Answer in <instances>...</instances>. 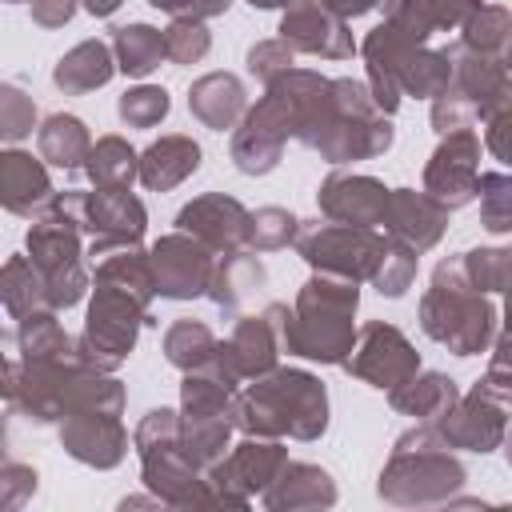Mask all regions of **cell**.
Here are the masks:
<instances>
[{
  "label": "cell",
  "mask_w": 512,
  "mask_h": 512,
  "mask_svg": "<svg viewBox=\"0 0 512 512\" xmlns=\"http://www.w3.org/2000/svg\"><path fill=\"white\" fill-rule=\"evenodd\" d=\"M244 224H248V208L224 192H204V196L188 200L176 216V228L188 232L192 240H200L204 248H212L216 256L244 248Z\"/></svg>",
  "instance_id": "obj_21"
},
{
  "label": "cell",
  "mask_w": 512,
  "mask_h": 512,
  "mask_svg": "<svg viewBox=\"0 0 512 512\" xmlns=\"http://www.w3.org/2000/svg\"><path fill=\"white\" fill-rule=\"evenodd\" d=\"M356 308H360V288L356 280L316 272L300 292L296 304H268L264 312L276 324L280 352L320 360V364H344L356 340Z\"/></svg>",
  "instance_id": "obj_2"
},
{
  "label": "cell",
  "mask_w": 512,
  "mask_h": 512,
  "mask_svg": "<svg viewBox=\"0 0 512 512\" xmlns=\"http://www.w3.org/2000/svg\"><path fill=\"white\" fill-rule=\"evenodd\" d=\"M476 180H480V140L472 128L444 132L436 152L424 164V192L440 200L444 208H464L476 200Z\"/></svg>",
  "instance_id": "obj_17"
},
{
  "label": "cell",
  "mask_w": 512,
  "mask_h": 512,
  "mask_svg": "<svg viewBox=\"0 0 512 512\" xmlns=\"http://www.w3.org/2000/svg\"><path fill=\"white\" fill-rule=\"evenodd\" d=\"M508 36H512V20H508V8H500V4H480L460 24V44L480 56L508 60Z\"/></svg>",
  "instance_id": "obj_38"
},
{
  "label": "cell",
  "mask_w": 512,
  "mask_h": 512,
  "mask_svg": "<svg viewBox=\"0 0 512 512\" xmlns=\"http://www.w3.org/2000/svg\"><path fill=\"white\" fill-rule=\"evenodd\" d=\"M384 236L408 244L412 252H428L440 244L444 228H448V208L440 200H432L428 192L416 188H388V204H384Z\"/></svg>",
  "instance_id": "obj_23"
},
{
  "label": "cell",
  "mask_w": 512,
  "mask_h": 512,
  "mask_svg": "<svg viewBox=\"0 0 512 512\" xmlns=\"http://www.w3.org/2000/svg\"><path fill=\"white\" fill-rule=\"evenodd\" d=\"M232 428L244 436L316 440L328 428V392L312 372L268 368L232 396Z\"/></svg>",
  "instance_id": "obj_3"
},
{
  "label": "cell",
  "mask_w": 512,
  "mask_h": 512,
  "mask_svg": "<svg viewBox=\"0 0 512 512\" xmlns=\"http://www.w3.org/2000/svg\"><path fill=\"white\" fill-rule=\"evenodd\" d=\"M288 136H292L288 104L272 88H264V96L252 108H244V116L236 120V132H232V164L244 176H264V172H272L280 164Z\"/></svg>",
  "instance_id": "obj_13"
},
{
  "label": "cell",
  "mask_w": 512,
  "mask_h": 512,
  "mask_svg": "<svg viewBox=\"0 0 512 512\" xmlns=\"http://www.w3.org/2000/svg\"><path fill=\"white\" fill-rule=\"evenodd\" d=\"M504 412H508V388L492 380H476V388L456 396L452 408L436 420V432L444 436L448 448L492 452L504 440Z\"/></svg>",
  "instance_id": "obj_12"
},
{
  "label": "cell",
  "mask_w": 512,
  "mask_h": 512,
  "mask_svg": "<svg viewBox=\"0 0 512 512\" xmlns=\"http://www.w3.org/2000/svg\"><path fill=\"white\" fill-rule=\"evenodd\" d=\"M40 308H48L40 272L32 268L28 256H8L0 264V316L16 324V320H24L28 312H40Z\"/></svg>",
  "instance_id": "obj_34"
},
{
  "label": "cell",
  "mask_w": 512,
  "mask_h": 512,
  "mask_svg": "<svg viewBox=\"0 0 512 512\" xmlns=\"http://www.w3.org/2000/svg\"><path fill=\"white\" fill-rule=\"evenodd\" d=\"M464 484L460 460L448 452L436 424H416L392 444V456L380 472V496L388 504H444Z\"/></svg>",
  "instance_id": "obj_7"
},
{
  "label": "cell",
  "mask_w": 512,
  "mask_h": 512,
  "mask_svg": "<svg viewBox=\"0 0 512 512\" xmlns=\"http://www.w3.org/2000/svg\"><path fill=\"white\" fill-rule=\"evenodd\" d=\"M444 52H448V64H452L448 88L460 92V96L472 104L476 120H488L492 112L508 108V92H512V84H508V60H500V56H480V52L464 48L460 40L448 44Z\"/></svg>",
  "instance_id": "obj_19"
},
{
  "label": "cell",
  "mask_w": 512,
  "mask_h": 512,
  "mask_svg": "<svg viewBox=\"0 0 512 512\" xmlns=\"http://www.w3.org/2000/svg\"><path fill=\"white\" fill-rule=\"evenodd\" d=\"M148 308H152V304L136 300L132 292L96 280L84 332L76 336L80 360L92 364V368H100V372H116V368L132 356L140 328L152 324V312H148Z\"/></svg>",
  "instance_id": "obj_9"
},
{
  "label": "cell",
  "mask_w": 512,
  "mask_h": 512,
  "mask_svg": "<svg viewBox=\"0 0 512 512\" xmlns=\"http://www.w3.org/2000/svg\"><path fill=\"white\" fill-rule=\"evenodd\" d=\"M252 8H288V0H248Z\"/></svg>",
  "instance_id": "obj_56"
},
{
  "label": "cell",
  "mask_w": 512,
  "mask_h": 512,
  "mask_svg": "<svg viewBox=\"0 0 512 512\" xmlns=\"http://www.w3.org/2000/svg\"><path fill=\"white\" fill-rule=\"evenodd\" d=\"M476 196H480V224L488 232L504 236L512 228V180H508V172H480Z\"/></svg>",
  "instance_id": "obj_44"
},
{
  "label": "cell",
  "mask_w": 512,
  "mask_h": 512,
  "mask_svg": "<svg viewBox=\"0 0 512 512\" xmlns=\"http://www.w3.org/2000/svg\"><path fill=\"white\" fill-rule=\"evenodd\" d=\"M420 328L456 356H476L496 336V304L460 276V260H440L420 300Z\"/></svg>",
  "instance_id": "obj_6"
},
{
  "label": "cell",
  "mask_w": 512,
  "mask_h": 512,
  "mask_svg": "<svg viewBox=\"0 0 512 512\" xmlns=\"http://www.w3.org/2000/svg\"><path fill=\"white\" fill-rule=\"evenodd\" d=\"M0 464H4V448H0Z\"/></svg>",
  "instance_id": "obj_57"
},
{
  "label": "cell",
  "mask_w": 512,
  "mask_h": 512,
  "mask_svg": "<svg viewBox=\"0 0 512 512\" xmlns=\"http://www.w3.org/2000/svg\"><path fill=\"white\" fill-rule=\"evenodd\" d=\"M244 108H248V92L232 72H208L188 88V112L212 132L236 128Z\"/></svg>",
  "instance_id": "obj_28"
},
{
  "label": "cell",
  "mask_w": 512,
  "mask_h": 512,
  "mask_svg": "<svg viewBox=\"0 0 512 512\" xmlns=\"http://www.w3.org/2000/svg\"><path fill=\"white\" fill-rule=\"evenodd\" d=\"M280 40L292 52H308L324 60H348L356 52L348 20L328 12L320 0H288L284 20H280Z\"/></svg>",
  "instance_id": "obj_18"
},
{
  "label": "cell",
  "mask_w": 512,
  "mask_h": 512,
  "mask_svg": "<svg viewBox=\"0 0 512 512\" xmlns=\"http://www.w3.org/2000/svg\"><path fill=\"white\" fill-rule=\"evenodd\" d=\"M196 168H200V144L192 136H180V132L152 140L136 156V176L148 192H168V188L184 184Z\"/></svg>",
  "instance_id": "obj_27"
},
{
  "label": "cell",
  "mask_w": 512,
  "mask_h": 512,
  "mask_svg": "<svg viewBox=\"0 0 512 512\" xmlns=\"http://www.w3.org/2000/svg\"><path fill=\"white\" fill-rule=\"evenodd\" d=\"M484 124H488V148H492V156H496V160H504V156H508V148H504V132H508V108L492 112Z\"/></svg>",
  "instance_id": "obj_52"
},
{
  "label": "cell",
  "mask_w": 512,
  "mask_h": 512,
  "mask_svg": "<svg viewBox=\"0 0 512 512\" xmlns=\"http://www.w3.org/2000/svg\"><path fill=\"white\" fill-rule=\"evenodd\" d=\"M148 264H152L156 296H164V300H192V296L208 292L216 252L204 248L200 240H192L188 232H172V236H160L148 248Z\"/></svg>",
  "instance_id": "obj_16"
},
{
  "label": "cell",
  "mask_w": 512,
  "mask_h": 512,
  "mask_svg": "<svg viewBox=\"0 0 512 512\" xmlns=\"http://www.w3.org/2000/svg\"><path fill=\"white\" fill-rule=\"evenodd\" d=\"M36 148H40V160H48L52 168L76 172V168H84V156L92 148V136H88V128H84L80 116L56 112V116H48L36 128Z\"/></svg>",
  "instance_id": "obj_33"
},
{
  "label": "cell",
  "mask_w": 512,
  "mask_h": 512,
  "mask_svg": "<svg viewBox=\"0 0 512 512\" xmlns=\"http://www.w3.org/2000/svg\"><path fill=\"white\" fill-rule=\"evenodd\" d=\"M264 88H272L288 104L292 136L320 152V160L328 164L372 160L392 148V124L372 104L364 80H328L308 68H288Z\"/></svg>",
  "instance_id": "obj_1"
},
{
  "label": "cell",
  "mask_w": 512,
  "mask_h": 512,
  "mask_svg": "<svg viewBox=\"0 0 512 512\" xmlns=\"http://www.w3.org/2000/svg\"><path fill=\"white\" fill-rule=\"evenodd\" d=\"M260 504L272 512H296V508H328L336 504V484L324 468L304 464V460H284L276 480L260 492Z\"/></svg>",
  "instance_id": "obj_26"
},
{
  "label": "cell",
  "mask_w": 512,
  "mask_h": 512,
  "mask_svg": "<svg viewBox=\"0 0 512 512\" xmlns=\"http://www.w3.org/2000/svg\"><path fill=\"white\" fill-rule=\"evenodd\" d=\"M168 108H172V100H168V92L160 84H136L116 104V112H120V120L128 128H156L168 116Z\"/></svg>",
  "instance_id": "obj_45"
},
{
  "label": "cell",
  "mask_w": 512,
  "mask_h": 512,
  "mask_svg": "<svg viewBox=\"0 0 512 512\" xmlns=\"http://www.w3.org/2000/svg\"><path fill=\"white\" fill-rule=\"evenodd\" d=\"M344 372H352L356 380L372 384V388H396L400 380H408L412 372H420V352L408 344V336L396 324L372 320L356 332L352 352L340 364Z\"/></svg>",
  "instance_id": "obj_14"
},
{
  "label": "cell",
  "mask_w": 512,
  "mask_h": 512,
  "mask_svg": "<svg viewBox=\"0 0 512 512\" xmlns=\"http://www.w3.org/2000/svg\"><path fill=\"white\" fill-rule=\"evenodd\" d=\"M316 204H320L324 220H332V224L380 228V220H384V204H388V188H384L376 176L332 172V176L320 184Z\"/></svg>",
  "instance_id": "obj_22"
},
{
  "label": "cell",
  "mask_w": 512,
  "mask_h": 512,
  "mask_svg": "<svg viewBox=\"0 0 512 512\" xmlns=\"http://www.w3.org/2000/svg\"><path fill=\"white\" fill-rule=\"evenodd\" d=\"M152 8H164L172 16H192V20H212V16H224L232 0H148Z\"/></svg>",
  "instance_id": "obj_50"
},
{
  "label": "cell",
  "mask_w": 512,
  "mask_h": 512,
  "mask_svg": "<svg viewBox=\"0 0 512 512\" xmlns=\"http://www.w3.org/2000/svg\"><path fill=\"white\" fill-rule=\"evenodd\" d=\"M484 0H420L432 32H444V28H460Z\"/></svg>",
  "instance_id": "obj_49"
},
{
  "label": "cell",
  "mask_w": 512,
  "mask_h": 512,
  "mask_svg": "<svg viewBox=\"0 0 512 512\" xmlns=\"http://www.w3.org/2000/svg\"><path fill=\"white\" fill-rule=\"evenodd\" d=\"M456 380H448L444 372H412L408 380H400L396 388H388V404L404 416H412L416 424H436L452 400H456Z\"/></svg>",
  "instance_id": "obj_29"
},
{
  "label": "cell",
  "mask_w": 512,
  "mask_h": 512,
  "mask_svg": "<svg viewBox=\"0 0 512 512\" xmlns=\"http://www.w3.org/2000/svg\"><path fill=\"white\" fill-rule=\"evenodd\" d=\"M216 356L228 364V372L244 384L264 376L268 368H276L280 356V340H276V324L272 316H240L228 340H216Z\"/></svg>",
  "instance_id": "obj_24"
},
{
  "label": "cell",
  "mask_w": 512,
  "mask_h": 512,
  "mask_svg": "<svg viewBox=\"0 0 512 512\" xmlns=\"http://www.w3.org/2000/svg\"><path fill=\"white\" fill-rule=\"evenodd\" d=\"M16 352H20V364H44V360L80 356L76 340L56 320V308H40V312H28L24 320H16Z\"/></svg>",
  "instance_id": "obj_32"
},
{
  "label": "cell",
  "mask_w": 512,
  "mask_h": 512,
  "mask_svg": "<svg viewBox=\"0 0 512 512\" xmlns=\"http://www.w3.org/2000/svg\"><path fill=\"white\" fill-rule=\"evenodd\" d=\"M296 252L304 256V264H312V272H328V276H344V280H368L388 236H380L376 228H356V224H300L296 228Z\"/></svg>",
  "instance_id": "obj_10"
},
{
  "label": "cell",
  "mask_w": 512,
  "mask_h": 512,
  "mask_svg": "<svg viewBox=\"0 0 512 512\" xmlns=\"http://www.w3.org/2000/svg\"><path fill=\"white\" fill-rule=\"evenodd\" d=\"M320 4H324L328 12H336V16L348 20V16H364V12H372L380 0H320Z\"/></svg>",
  "instance_id": "obj_53"
},
{
  "label": "cell",
  "mask_w": 512,
  "mask_h": 512,
  "mask_svg": "<svg viewBox=\"0 0 512 512\" xmlns=\"http://www.w3.org/2000/svg\"><path fill=\"white\" fill-rule=\"evenodd\" d=\"M28 4H32V20L40 28H60V24L72 20V12H76L80 0H28Z\"/></svg>",
  "instance_id": "obj_51"
},
{
  "label": "cell",
  "mask_w": 512,
  "mask_h": 512,
  "mask_svg": "<svg viewBox=\"0 0 512 512\" xmlns=\"http://www.w3.org/2000/svg\"><path fill=\"white\" fill-rule=\"evenodd\" d=\"M36 468L20 464V460H4L0 464V508H20L32 500L36 492Z\"/></svg>",
  "instance_id": "obj_48"
},
{
  "label": "cell",
  "mask_w": 512,
  "mask_h": 512,
  "mask_svg": "<svg viewBox=\"0 0 512 512\" xmlns=\"http://www.w3.org/2000/svg\"><path fill=\"white\" fill-rule=\"evenodd\" d=\"M60 444L72 460L88 468H116L128 452V432L116 412L80 408V412L60 416Z\"/></svg>",
  "instance_id": "obj_20"
},
{
  "label": "cell",
  "mask_w": 512,
  "mask_h": 512,
  "mask_svg": "<svg viewBox=\"0 0 512 512\" xmlns=\"http://www.w3.org/2000/svg\"><path fill=\"white\" fill-rule=\"evenodd\" d=\"M456 260H460V276L476 292L496 296V292L508 288V276H512V252L508 248H472V252H464Z\"/></svg>",
  "instance_id": "obj_41"
},
{
  "label": "cell",
  "mask_w": 512,
  "mask_h": 512,
  "mask_svg": "<svg viewBox=\"0 0 512 512\" xmlns=\"http://www.w3.org/2000/svg\"><path fill=\"white\" fill-rule=\"evenodd\" d=\"M364 64H368V92H372V104L392 116L400 108V96H440L452 80V64H448V52L440 48H428L412 36H404L400 28L392 24H376L364 44Z\"/></svg>",
  "instance_id": "obj_4"
},
{
  "label": "cell",
  "mask_w": 512,
  "mask_h": 512,
  "mask_svg": "<svg viewBox=\"0 0 512 512\" xmlns=\"http://www.w3.org/2000/svg\"><path fill=\"white\" fill-rule=\"evenodd\" d=\"M112 60H116V68L124 76L144 80L164 60V32L152 28V24H124V28H116V36H112Z\"/></svg>",
  "instance_id": "obj_35"
},
{
  "label": "cell",
  "mask_w": 512,
  "mask_h": 512,
  "mask_svg": "<svg viewBox=\"0 0 512 512\" xmlns=\"http://www.w3.org/2000/svg\"><path fill=\"white\" fill-rule=\"evenodd\" d=\"M296 60V52L284 44V40H260L248 48V72L260 80V84H272L280 72H288Z\"/></svg>",
  "instance_id": "obj_47"
},
{
  "label": "cell",
  "mask_w": 512,
  "mask_h": 512,
  "mask_svg": "<svg viewBox=\"0 0 512 512\" xmlns=\"http://www.w3.org/2000/svg\"><path fill=\"white\" fill-rule=\"evenodd\" d=\"M132 444L140 452V476L156 492L160 504H172V508H212L204 472L196 464H188V456L180 452V412L152 408L136 424Z\"/></svg>",
  "instance_id": "obj_8"
},
{
  "label": "cell",
  "mask_w": 512,
  "mask_h": 512,
  "mask_svg": "<svg viewBox=\"0 0 512 512\" xmlns=\"http://www.w3.org/2000/svg\"><path fill=\"white\" fill-rule=\"evenodd\" d=\"M84 4V12H92V16H112L124 0H80Z\"/></svg>",
  "instance_id": "obj_55"
},
{
  "label": "cell",
  "mask_w": 512,
  "mask_h": 512,
  "mask_svg": "<svg viewBox=\"0 0 512 512\" xmlns=\"http://www.w3.org/2000/svg\"><path fill=\"white\" fill-rule=\"evenodd\" d=\"M80 228L88 232V256H104L120 244H140L148 212L128 188H96L80 196Z\"/></svg>",
  "instance_id": "obj_15"
},
{
  "label": "cell",
  "mask_w": 512,
  "mask_h": 512,
  "mask_svg": "<svg viewBox=\"0 0 512 512\" xmlns=\"http://www.w3.org/2000/svg\"><path fill=\"white\" fill-rule=\"evenodd\" d=\"M228 440H232V412H220V416H180V452L200 472L212 460L224 456Z\"/></svg>",
  "instance_id": "obj_36"
},
{
  "label": "cell",
  "mask_w": 512,
  "mask_h": 512,
  "mask_svg": "<svg viewBox=\"0 0 512 512\" xmlns=\"http://www.w3.org/2000/svg\"><path fill=\"white\" fill-rule=\"evenodd\" d=\"M80 196L84 192H52L48 208L32 220L28 240H24V256L32 260V268L44 280V296L48 308H72L84 300L88 288V272H84V248H80Z\"/></svg>",
  "instance_id": "obj_5"
},
{
  "label": "cell",
  "mask_w": 512,
  "mask_h": 512,
  "mask_svg": "<svg viewBox=\"0 0 512 512\" xmlns=\"http://www.w3.org/2000/svg\"><path fill=\"white\" fill-rule=\"evenodd\" d=\"M288 448L272 436H244L240 444H232V452H224L220 460H212L204 468V484L212 504L220 508H248L252 496H260L276 472L284 468Z\"/></svg>",
  "instance_id": "obj_11"
},
{
  "label": "cell",
  "mask_w": 512,
  "mask_h": 512,
  "mask_svg": "<svg viewBox=\"0 0 512 512\" xmlns=\"http://www.w3.org/2000/svg\"><path fill=\"white\" fill-rule=\"evenodd\" d=\"M116 72V60H112V48L104 40H80L76 48H68L60 56V64L52 68V80L60 92L68 96H80V92H92V88H104Z\"/></svg>",
  "instance_id": "obj_31"
},
{
  "label": "cell",
  "mask_w": 512,
  "mask_h": 512,
  "mask_svg": "<svg viewBox=\"0 0 512 512\" xmlns=\"http://www.w3.org/2000/svg\"><path fill=\"white\" fill-rule=\"evenodd\" d=\"M212 352H216V336H212V328L200 324V320H176V324L164 332V356H168V364L180 368V372H192V368L208 364Z\"/></svg>",
  "instance_id": "obj_39"
},
{
  "label": "cell",
  "mask_w": 512,
  "mask_h": 512,
  "mask_svg": "<svg viewBox=\"0 0 512 512\" xmlns=\"http://www.w3.org/2000/svg\"><path fill=\"white\" fill-rule=\"evenodd\" d=\"M32 128H36L32 96L16 84H0V144H16V140L32 136Z\"/></svg>",
  "instance_id": "obj_46"
},
{
  "label": "cell",
  "mask_w": 512,
  "mask_h": 512,
  "mask_svg": "<svg viewBox=\"0 0 512 512\" xmlns=\"http://www.w3.org/2000/svg\"><path fill=\"white\" fill-rule=\"evenodd\" d=\"M84 172L96 188H128L136 180V152L120 136H100L84 156Z\"/></svg>",
  "instance_id": "obj_37"
},
{
  "label": "cell",
  "mask_w": 512,
  "mask_h": 512,
  "mask_svg": "<svg viewBox=\"0 0 512 512\" xmlns=\"http://www.w3.org/2000/svg\"><path fill=\"white\" fill-rule=\"evenodd\" d=\"M16 388V364L8 360V348H4V324H0V396H12Z\"/></svg>",
  "instance_id": "obj_54"
},
{
  "label": "cell",
  "mask_w": 512,
  "mask_h": 512,
  "mask_svg": "<svg viewBox=\"0 0 512 512\" xmlns=\"http://www.w3.org/2000/svg\"><path fill=\"white\" fill-rule=\"evenodd\" d=\"M368 280L376 284L380 296H404L412 288V280H416V252L388 236V244H384V252H380V260H376Z\"/></svg>",
  "instance_id": "obj_42"
},
{
  "label": "cell",
  "mask_w": 512,
  "mask_h": 512,
  "mask_svg": "<svg viewBox=\"0 0 512 512\" xmlns=\"http://www.w3.org/2000/svg\"><path fill=\"white\" fill-rule=\"evenodd\" d=\"M208 48H212V32L204 20L172 16V24L164 28V60L172 64H196L208 56Z\"/></svg>",
  "instance_id": "obj_43"
},
{
  "label": "cell",
  "mask_w": 512,
  "mask_h": 512,
  "mask_svg": "<svg viewBox=\"0 0 512 512\" xmlns=\"http://www.w3.org/2000/svg\"><path fill=\"white\" fill-rule=\"evenodd\" d=\"M52 200V180L48 168L20 152V148H4L0 152V208L24 220H36Z\"/></svg>",
  "instance_id": "obj_25"
},
{
  "label": "cell",
  "mask_w": 512,
  "mask_h": 512,
  "mask_svg": "<svg viewBox=\"0 0 512 512\" xmlns=\"http://www.w3.org/2000/svg\"><path fill=\"white\" fill-rule=\"evenodd\" d=\"M264 284V264L256 260V252L248 248H232V252H224V256H216V264H212V280H208V300L216 304V308H224V312H236L256 288Z\"/></svg>",
  "instance_id": "obj_30"
},
{
  "label": "cell",
  "mask_w": 512,
  "mask_h": 512,
  "mask_svg": "<svg viewBox=\"0 0 512 512\" xmlns=\"http://www.w3.org/2000/svg\"><path fill=\"white\" fill-rule=\"evenodd\" d=\"M296 228H300V220H296L288 208L268 204V208L248 212L244 244H248L256 256H260V252H276V248H288V244L296 240Z\"/></svg>",
  "instance_id": "obj_40"
}]
</instances>
